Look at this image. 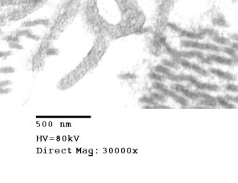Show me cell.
<instances>
[{"mask_svg": "<svg viewBox=\"0 0 238 183\" xmlns=\"http://www.w3.org/2000/svg\"><path fill=\"white\" fill-rule=\"evenodd\" d=\"M152 87L154 89L156 90H159L160 92V94H164V96H168L170 97L173 98V100H175L176 102L179 104H180L183 106H185V105H188V102L186 98H185L184 97L180 96L179 95L177 94L174 92L173 90H170L167 88L166 86H164V84L161 83V82H156L152 84Z\"/></svg>", "mask_w": 238, "mask_h": 183, "instance_id": "6da1fadb", "label": "cell"}, {"mask_svg": "<svg viewBox=\"0 0 238 183\" xmlns=\"http://www.w3.org/2000/svg\"><path fill=\"white\" fill-rule=\"evenodd\" d=\"M181 46L187 48H194L199 50H212V51H220V48L217 46L210 43H201L194 41H182Z\"/></svg>", "mask_w": 238, "mask_h": 183, "instance_id": "7a4b0ae2", "label": "cell"}, {"mask_svg": "<svg viewBox=\"0 0 238 183\" xmlns=\"http://www.w3.org/2000/svg\"><path fill=\"white\" fill-rule=\"evenodd\" d=\"M176 62H179L185 68L190 69V70L194 71L195 72H197L199 75H203V76H208V72L204 69L201 67L200 66L197 65V64L192 63V62H188V61L185 60V59H181L180 58H178V59L176 60Z\"/></svg>", "mask_w": 238, "mask_h": 183, "instance_id": "3957f363", "label": "cell"}, {"mask_svg": "<svg viewBox=\"0 0 238 183\" xmlns=\"http://www.w3.org/2000/svg\"><path fill=\"white\" fill-rule=\"evenodd\" d=\"M172 87L173 90H175L176 91H177L179 93L182 94L183 96L186 97L187 98L192 100H197L198 98H200L198 92H193V91L187 89L186 87L182 86V85H180V84H173Z\"/></svg>", "mask_w": 238, "mask_h": 183, "instance_id": "277c9868", "label": "cell"}, {"mask_svg": "<svg viewBox=\"0 0 238 183\" xmlns=\"http://www.w3.org/2000/svg\"><path fill=\"white\" fill-rule=\"evenodd\" d=\"M173 54L174 57L176 58H185V59H192V58H198L202 59L204 58V54L201 51L197 50H190V51H174V50H169Z\"/></svg>", "mask_w": 238, "mask_h": 183, "instance_id": "5b68a950", "label": "cell"}, {"mask_svg": "<svg viewBox=\"0 0 238 183\" xmlns=\"http://www.w3.org/2000/svg\"><path fill=\"white\" fill-rule=\"evenodd\" d=\"M209 72L210 73H212L213 75L217 76L218 78H222V79H225V80L227 81L235 80V77H234L232 74L229 73V72H225L223 71H220V70H218V69L214 68L209 69Z\"/></svg>", "mask_w": 238, "mask_h": 183, "instance_id": "8992f818", "label": "cell"}, {"mask_svg": "<svg viewBox=\"0 0 238 183\" xmlns=\"http://www.w3.org/2000/svg\"><path fill=\"white\" fill-rule=\"evenodd\" d=\"M207 59L209 60L210 62H215L219 63V64H223V65L231 66L232 64V60L230 59H227L222 56H218L216 54H208Z\"/></svg>", "mask_w": 238, "mask_h": 183, "instance_id": "52a82bcc", "label": "cell"}, {"mask_svg": "<svg viewBox=\"0 0 238 183\" xmlns=\"http://www.w3.org/2000/svg\"><path fill=\"white\" fill-rule=\"evenodd\" d=\"M194 87H196L199 90H209V91H218L220 90L219 87L217 85L211 83H204V82H201L198 81L197 82L194 84Z\"/></svg>", "mask_w": 238, "mask_h": 183, "instance_id": "ba28073f", "label": "cell"}, {"mask_svg": "<svg viewBox=\"0 0 238 183\" xmlns=\"http://www.w3.org/2000/svg\"><path fill=\"white\" fill-rule=\"evenodd\" d=\"M180 35L183 37L189 38L192 39H201L204 38V34L203 33H192V32H189V31H185L180 30Z\"/></svg>", "mask_w": 238, "mask_h": 183, "instance_id": "9c48e42d", "label": "cell"}, {"mask_svg": "<svg viewBox=\"0 0 238 183\" xmlns=\"http://www.w3.org/2000/svg\"><path fill=\"white\" fill-rule=\"evenodd\" d=\"M49 21L47 19H35L33 21H28L24 22L22 24V27H35L38 25H48Z\"/></svg>", "mask_w": 238, "mask_h": 183, "instance_id": "30bf717a", "label": "cell"}, {"mask_svg": "<svg viewBox=\"0 0 238 183\" xmlns=\"http://www.w3.org/2000/svg\"><path fill=\"white\" fill-rule=\"evenodd\" d=\"M216 103L220 104V105L223 106V107H225V108H235V106L232 105L231 103H229L228 100H226L225 98L223 97H216Z\"/></svg>", "mask_w": 238, "mask_h": 183, "instance_id": "8fae6325", "label": "cell"}, {"mask_svg": "<svg viewBox=\"0 0 238 183\" xmlns=\"http://www.w3.org/2000/svg\"><path fill=\"white\" fill-rule=\"evenodd\" d=\"M156 71H157L158 73L162 74V75H165V76H167V75H168L169 74L172 73V71H170V69L168 68V67H167V66H163L160 65L157 66V67H156Z\"/></svg>", "mask_w": 238, "mask_h": 183, "instance_id": "7c38bea8", "label": "cell"}, {"mask_svg": "<svg viewBox=\"0 0 238 183\" xmlns=\"http://www.w3.org/2000/svg\"><path fill=\"white\" fill-rule=\"evenodd\" d=\"M152 98H153L156 102H165L166 101V96H164L162 94L153 93L152 94Z\"/></svg>", "mask_w": 238, "mask_h": 183, "instance_id": "4fadbf2b", "label": "cell"}, {"mask_svg": "<svg viewBox=\"0 0 238 183\" xmlns=\"http://www.w3.org/2000/svg\"><path fill=\"white\" fill-rule=\"evenodd\" d=\"M140 102H141V103H147V104H148V105H157V102L155 101V100L151 97V98H149V97H146L144 96L143 97V98H141L140 99Z\"/></svg>", "mask_w": 238, "mask_h": 183, "instance_id": "5bb4252c", "label": "cell"}, {"mask_svg": "<svg viewBox=\"0 0 238 183\" xmlns=\"http://www.w3.org/2000/svg\"><path fill=\"white\" fill-rule=\"evenodd\" d=\"M163 64L165 66H167V67H171V68H176V69H178V64H177V62H175V61H169V60H166V59H164V60H163Z\"/></svg>", "mask_w": 238, "mask_h": 183, "instance_id": "9a60e30c", "label": "cell"}, {"mask_svg": "<svg viewBox=\"0 0 238 183\" xmlns=\"http://www.w3.org/2000/svg\"><path fill=\"white\" fill-rule=\"evenodd\" d=\"M149 78L151 79H152L154 81H158V82H162V81L164 80V77L162 75H158L157 73H154V72H152L149 74Z\"/></svg>", "mask_w": 238, "mask_h": 183, "instance_id": "2e32d148", "label": "cell"}, {"mask_svg": "<svg viewBox=\"0 0 238 183\" xmlns=\"http://www.w3.org/2000/svg\"><path fill=\"white\" fill-rule=\"evenodd\" d=\"M200 104L201 105H204L205 106H216L217 105L216 103V100H206V99H202L200 102Z\"/></svg>", "mask_w": 238, "mask_h": 183, "instance_id": "e0dca14e", "label": "cell"}, {"mask_svg": "<svg viewBox=\"0 0 238 183\" xmlns=\"http://www.w3.org/2000/svg\"><path fill=\"white\" fill-rule=\"evenodd\" d=\"M15 71V69L12 66H4L0 68L1 74H12Z\"/></svg>", "mask_w": 238, "mask_h": 183, "instance_id": "ac0fdd59", "label": "cell"}, {"mask_svg": "<svg viewBox=\"0 0 238 183\" xmlns=\"http://www.w3.org/2000/svg\"><path fill=\"white\" fill-rule=\"evenodd\" d=\"M213 40L215 41L216 43H218L220 44H225V45H227V44L229 43V40L228 38H225L223 37H219V36H216V37L213 38Z\"/></svg>", "mask_w": 238, "mask_h": 183, "instance_id": "d6986e66", "label": "cell"}, {"mask_svg": "<svg viewBox=\"0 0 238 183\" xmlns=\"http://www.w3.org/2000/svg\"><path fill=\"white\" fill-rule=\"evenodd\" d=\"M8 46L11 49H16V50H22L23 49V47L22 45L19 44V43H16V42H10Z\"/></svg>", "mask_w": 238, "mask_h": 183, "instance_id": "ffe728a7", "label": "cell"}, {"mask_svg": "<svg viewBox=\"0 0 238 183\" xmlns=\"http://www.w3.org/2000/svg\"><path fill=\"white\" fill-rule=\"evenodd\" d=\"M3 40L6 41V42H16V43H19V37L18 36H12V35H9V36H6V37L3 38Z\"/></svg>", "mask_w": 238, "mask_h": 183, "instance_id": "44dd1931", "label": "cell"}, {"mask_svg": "<svg viewBox=\"0 0 238 183\" xmlns=\"http://www.w3.org/2000/svg\"><path fill=\"white\" fill-rule=\"evenodd\" d=\"M225 87L226 90H229V91H231V92H235V93L237 92V87L236 85H234V84H231V83L226 84Z\"/></svg>", "mask_w": 238, "mask_h": 183, "instance_id": "7402d4cb", "label": "cell"}, {"mask_svg": "<svg viewBox=\"0 0 238 183\" xmlns=\"http://www.w3.org/2000/svg\"><path fill=\"white\" fill-rule=\"evenodd\" d=\"M119 78L121 79H132V78H135V75H133V74H123V75H120L118 76Z\"/></svg>", "mask_w": 238, "mask_h": 183, "instance_id": "603a6c76", "label": "cell"}, {"mask_svg": "<svg viewBox=\"0 0 238 183\" xmlns=\"http://www.w3.org/2000/svg\"><path fill=\"white\" fill-rule=\"evenodd\" d=\"M223 51L226 54H228L229 55L236 56V50L233 48H230V47H225L223 49Z\"/></svg>", "mask_w": 238, "mask_h": 183, "instance_id": "cb8c5ba5", "label": "cell"}, {"mask_svg": "<svg viewBox=\"0 0 238 183\" xmlns=\"http://www.w3.org/2000/svg\"><path fill=\"white\" fill-rule=\"evenodd\" d=\"M30 32H32L31 30H22V31H19L16 32V36L20 37V36H25L27 34H29Z\"/></svg>", "mask_w": 238, "mask_h": 183, "instance_id": "d4e9b609", "label": "cell"}, {"mask_svg": "<svg viewBox=\"0 0 238 183\" xmlns=\"http://www.w3.org/2000/svg\"><path fill=\"white\" fill-rule=\"evenodd\" d=\"M26 38H31V39H33V40H39V37L38 35H35V34H32V32H30L29 34H27L26 35Z\"/></svg>", "mask_w": 238, "mask_h": 183, "instance_id": "484cf974", "label": "cell"}, {"mask_svg": "<svg viewBox=\"0 0 238 183\" xmlns=\"http://www.w3.org/2000/svg\"><path fill=\"white\" fill-rule=\"evenodd\" d=\"M11 91V89H10V88L0 87V94H9Z\"/></svg>", "mask_w": 238, "mask_h": 183, "instance_id": "4316f807", "label": "cell"}, {"mask_svg": "<svg viewBox=\"0 0 238 183\" xmlns=\"http://www.w3.org/2000/svg\"><path fill=\"white\" fill-rule=\"evenodd\" d=\"M225 98L226 100H228V101H233V102H235V103H237L238 102V98L237 97V96H231V95H226L225 97Z\"/></svg>", "mask_w": 238, "mask_h": 183, "instance_id": "83f0119b", "label": "cell"}, {"mask_svg": "<svg viewBox=\"0 0 238 183\" xmlns=\"http://www.w3.org/2000/svg\"><path fill=\"white\" fill-rule=\"evenodd\" d=\"M11 82L9 80H5V81H0V87H5L7 86L11 85Z\"/></svg>", "mask_w": 238, "mask_h": 183, "instance_id": "f1b7e54d", "label": "cell"}, {"mask_svg": "<svg viewBox=\"0 0 238 183\" xmlns=\"http://www.w3.org/2000/svg\"><path fill=\"white\" fill-rule=\"evenodd\" d=\"M12 52L11 51H0V58H5L8 56L11 55Z\"/></svg>", "mask_w": 238, "mask_h": 183, "instance_id": "f546056e", "label": "cell"}, {"mask_svg": "<svg viewBox=\"0 0 238 183\" xmlns=\"http://www.w3.org/2000/svg\"><path fill=\"white\" fill-rule=\"evenodd\" d=\"M168 26H169L170 27L172 28V29H173V30H175V31H179V32H180V30H181V29H180V28H179L177 26L175 25V24H172V23H168Z\"/></svg>", "mask_w": 238, "mask_h": 183, "instance_id": "4dcf8cb0", "label": "cell"}, {"mask_svg": "<svg viewBox=\"0 0 238 183\" xmlns=\"http://www.w3.org/2000/svg\"><path fill=\"white\" fill-rule=\"evenodd\" d=\"M215 24H218L220 26H225V22L223 20V19H217V22H214Z\"/></svg>", "mask_w": 238, "mask_h": 183, "instance_id": "1f68e13d", "label": "cell"}, {"mask_svg": "<svg viewBox=\"0 0 238 183\" xmlns=\"http://www.w3.org/2000/svg\"><path fill=\"white\" fill-rule=\"evenodd\" d=\"M2 34V31H1V30H0V34Z\"/></svg>", "mask_w": 238, "mask_h": 183, "instance_id": "d6a6232c", "label": "cell"}]
</instances>
